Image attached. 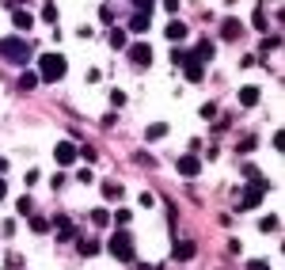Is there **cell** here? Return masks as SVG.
Segmentation results:
<instances>
[{
	"label": "cell",
	"mask_w": 285,
	"mask_h": 270,
	"mask_svg": "<svg viewBox=\"0 0 285 270\" xmlns=\"http://www.w3.org/2000/svg\"><path fill=\"white\" fill-rule=\"evenodd\" d=\"M0 57L12 61V65H27L31 61V46H27L19 35H8V38H0Z\"/></svg>",
	"instance_id": "1"
},
{
	"label": "cell",
	"mask_w": 285,
	"mask_h": 270,
	"mask_svg": "<svg viewBox=\"0 0 285 270\" xmlns=\"http://www.w3.org/2000/svg\"><path fill=\"white\" fill-rule=\"evenodd\" d=\"M65 69H69V65H65V57H61V53H46V57H38V80H61L65 76Z\"/></svg>",
	"instance_id": "2"
},
{
	"label": "cell",
	"mask_w": 285,
	"mask_h": 270,
	"mask_svg": "<svg viewBox=\"0 0 285 270\" xmlns=\"http://www.w3.org/2000/svg\"><path fill=\"white\" fill-rule=\"evenodd\" d=\"M107 247H111V255H114V259H122V262H130V259H133V236L126 232V228H118V232H111V240H107Z\"/></svg>",
	"instance_id": "3"
},
{
	"label": "cell",
	"mask_w": 285,
	"mask_h": 270,
	"mask_svg": "<svg viewBox=\"0 0 285 270\" xmlns=\"http://www.w3.org/2000/svg\"><path fill=\"white\" fill-rule=\"evenodd\" d=\"M53 156H57L61 167H69V164H76V160H80V148L72 145V141H61V145L53 148Z\"/></svg>",
	"instance_id": "4"
},
{
	"label": "cell",
	"mask_w": 285,
	"mask_h": 270,
	"mask_svg": "<svg viewBox=\"0 0 285 270\" xmlns=\"http://www.w3.org/2000/svg\"><path fill=\"white\" fill-rule=\"evenodd\" d=\"M179 175H186V179H194V175H202V160H198V152H186V156H179Z\"/></svg>",
	"instance_id": "5"
},
{
	"label": "cell",
	"mask_w": 285,
	"mask_h": 270,
	"mask_svg": "<svg viewBox=\"0 0 285 270\" xmlns=\"http://www.w3.org/2000/svg\"><path fill=\"white\" fill-rule=\"evenodd\" d=\"M130 61L145 69V65L152 61V46H148V42H137V46H130Z\"/></svg>",
	"instance_id": "6"
},
{
	"label": "cell",
	"mask_w": 285,
	"mask_h": 270,
	"mask_svg": "<svg viewBox=\"0 0 285 270\" xmlns=\"http://www.w3.org/2000/svg\"><path fill=\"white\" fill-rule=\"evenodd\" d=\"M240 35H243V23H240V19H236V16H228L225 23H221V38H228V42H236V38H240Z\"/></svg>",
	"instance_id": "7"
},
{
	"label": "cell",
	"mask_w": 285,
	"mask_h": 270,
	"mask_svg": "<svg viewBox=\"0 0 285 270\" xmlns=\"http://www.w3.org/2000/svg\"><path fill=\"white\" fill-rule=\"evenodd\" d=\"M259 99H262V87H255V84L240 87V107H259Z\"/></svg>",
	"instance_id": "8"
},
{
	"label": "cell",
	"mask_w": 285,
	"mask_h": 270,
	"mask_svg": "<svg viewBox=\"0 0 285 270\" xmlns=\"http://www.w3.org/2000/svg\"><path fill=\"white\" fill-rule=\"evenodd\" d=\"M164 35H167V42H182V38H186V23H182V19H167Z\"/></svg>",
	"instance_id": "9"
},
{
	"label": "cell",
	"mask_w": 285,
	"mask_h": 270,
	"mask_svg": "<svg viewBox=\"0 0 285 270\" xmlns=\"http://www.w3.org/2000/svg\"><path fill=\"white\" fill-rule=\"evenodd\" d=\"M182 69H186V80H190V84H198V80L206 76V65H202V61H194L190 53H186V61H182Z\"/></svg>",
	"instance_id": "10"
},
{
	"label": "cell",
	"mask_w": 285,
	"mask_h": 270,
	"mask_svg": "<svg viewBox=\"0 0 285 270\" xmlns=\"http://www.w3.org/2000/svg\"><path fill=\"white\" fill-rule=\"evenodd\" d=\"M194 251H198V244H194V240H182V244H175V251H171V259H179V262H186V259H194Z\"/></svg>",
	"instance_id": "11"
},
{
	"label": "cell",
	"mask_w": 285,
	"mask_h": 270,
	"mask_svg": "<svg viewBox=\"0 0 285 270\" xmlns=\"http://www.w3.org/2000/svg\"><path fill=\"white\" fill-rule=\"evenodd\" d=\"M190 57H194V61H202V65H206L209 57H213V42H209V38H202V42L194 46V53H190Z\"/></svg>",
	"instance_id": "12"
},
{
	"label": "cell",
	"mask_w": 285,
	"mask_h": 270,
	"mask_svg": "<svg viewBox=\"0 0 285 270\" xmlns=\"http://www.w3.org/2000/svg\"><path fill=\"white\" fill-rule=\"evenodd\" d=\"M12 23H16V31H31V23H35V19H31V12L16 8V12H12Z\"/></svg>",
	"instance_id": "13"
},
{
	"label": "cell",
	"mask_w": 285,
	"mask_h": 270,
	"mask_svg": "<svg viewBox=\"0 0 285 270\" xmlns=\"http://www.w3.org/2000/svg\"><path fill=\"white\" fill-rule=\"evenodd\" d=\"M164 133H167V122H152V126L145 130V137H148V141H160Z\"/></svg>",
	"instance_id": "14"
},
{
	"label": "cell",
	"mask_w": 285,
	"mask_h": 270,
	"mask_svg": "<svg viewBox=\"0 0 285 270\" xmlns=\"http://www.w3.org/2000/svg\"><path fill=\"white\" fill-rule=\"evenodd\" d=\"M31 87H38V72H23L19 76V92H31Z\"/></svg>",
	"instance_id": "15"
},
{
	"label": "cell",
	"mask_w": 285,
	"mask_h": 270,
	"mask_svg": "<svg viewBox=\"0 0 285 270\" xmlns=\"http://www.w3.org/2000/svg\"><path fill=\"white\" fill-rule=\"evenodd\" d=\"M130 31H133V35H145V31H148V16H133L130 19Z\"/></svg>",
	"instance_id": "16"
},
{
	"label": "cell",
	"mask_w": 285,
	"mask_h": 270,
	"mask_svg": "<svg viewBox=\"0 0 285 270\" xmlns=\"http://www.w3.org/2000/svg\"><path fill=\"white\" fill-rule=\"evenodd\" d=\"M31 232H35V236L50 232V221H46V217H38V213H35V217H31Z\"/></svg>",
	"instance_id": "17"
},
{
	"label": "cell",
	"mask_w": 285,
	"mask_h": 270,
	"mask_svg": "<svg viewBox=\"0 0 285 270\" xmlns=\"http://www.w3.org/2000/svg\"><path fill=\"white\" fill-rule=\"evenodd\" d=\"M91 225L107 228V225H111V213H107V209H95V213H91Z\"/></svg>",
	"instance_id": "18"
},
{
	"label": "cell",
	"mask_w": 285,
	"mask_h": 270,
	"mask_svg": "<svg viewBox=\"0 0 285 270\" xmlns=\"http://www.w3.org/2000/svg\"><path fill=\"white\" fill-rule=\"evenodd\" d=\"M251 27H255V31H266V12H262V8H255V16H251Z\"/></svg>",
	"instance_id": "19"
},
{
	"label": "cell",
	"mask_w": 285,
	"mask_h": 270,
	"mask_svg": "<svg viewBox=\"0 0 285 270\" xmlns=\"http://www.w3.org/2000/svg\"><path fill=\"white\" fill-rule=\"evenodd\" d=\"M80 255H99V240H84V244H80Z\"/></svg>",
	"instance_id": "20"
},
{
	"label": "cell",
	"mask_w": 285,
	"mask_h": 270,
	"mask_svg": "<svg viewBox=\"0 0 285 270\" xmlns=\"http://www.w3.org/2000/svg\"><path fill=\"white\" fill-rule=\"evenodd\" d=\"M103 194L107 198H122V187L118 183H103Z\"/></svg>",
	"instance_id": "21"
},
{
	"label": "cell",
	"mask_w": 285,
	"mask_h": 270,
	"mask_svg": "<svg viewBox=\"0 0 285 270\" xmlns=\"http://www.w3.org/2000/svg\"><path fill=\"white\" fill-rule=\"evenodd\" d=\"M133 8H137V16H148L152 12V0H133Z\"/></svg>",
	"instance_id": "22"
},
{
	"label": "cell",
	"mask_w": 285,
	"mask_h": 270,
	"mask_svg": "<svg viewBox=\"0 0 285 270\" xmlns=\"http://www.w3.org/2000/svg\"><path fill=\"white\" fill-rule=\"evenodd\" d=\"M111 46H118V50H122V46H126V31H111Z\"/></svg>",
	"instance_id": "23"
},
{
	"label": "cell",
	"mask_w": 285,
	"mask_h": 270,
	"mask_svg": "<svg viewBox=\"0 0 285 270\" xmlns=\"http://www.w3.org/2000/svg\"><path fill=\"white\" fill-rule=\"evenodd\" d=\"M19 213H23V217H27V213H35V202H31V198H19Z\"/></svg>",
	"instance_id": "24"
},
{
	"label": "cell",
	"mask_w": 285,
	"mask_h": 270,
	"mask_svg": "<svg viewBox=\"0 0 285 270\" xmlns=\"http://www.w3.org/2000/svg\"><path fill=\"white\" fill-rule=\"evenodd\" d=\"M277 228V217H262V232H274Z\"/></svg>",
	"instance_id": "25"
},
{
	"label": "cell",
	"mask_w": 285,
	"mask_h": 270,
	"mask_svg": "<svg viewBox=\"0 0 285 270\" xmlns=\"http://www.w3.org/2000/svg\"><path fill=\"white\" fill-rule=\"evenodd\" d=\"M247 270H270V262H262V259H251V262H247Z\"/></svg>",
	"instance_id": "26"
},
{
	"label": "cell",
	"mask_w": 285,
	"mask_h": 270,
	"mask_svg": "<svg viewBox=\"0 0 285 270\" xmlns=\"http://www.w3.org/2000/svg\"><path fill=\"white\" fill-rule=\"evenodd\" d=\"M164 8H167V16L175 19V12H179V0H164Z\"/></svg>",
	"instance_id": "27"
},
{
	"label": "cell",
	"mask_w": 285,
	"mask_h": 270,
	"mask_svg": "<svg viewBox=\"0 0 285 270\" xmlns=\"http://www.w3.org/2000/svg\"><path fill=\"white\" fill-rule=\"evenodd\" d=\"M4 194H8V183H4V179H0V198H4Z\"/></svg>",
	"instance_id": "28"
}]
</instances>
